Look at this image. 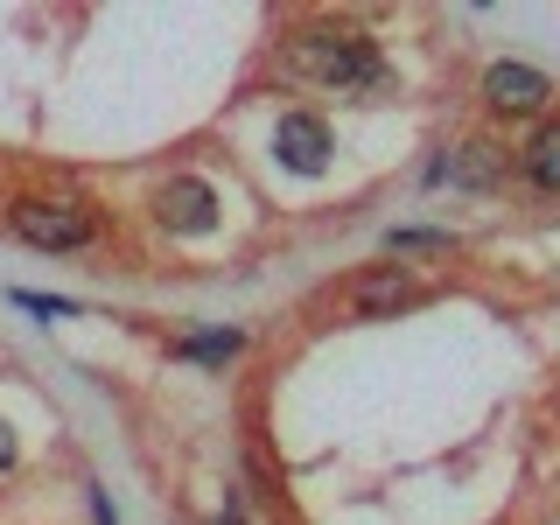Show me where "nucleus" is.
Instances as JSON below:
<instances>
[{"label":"nucleus","mask_w":560,"mask_h":525,"mask_svg":"<svg viewBox=\"0 0 560 525\" xmlns=\"http://www.w3.org/2000/svg\"><path fill=\"white\" fill-rule=\"evenodd\" d=\"M162 224L183 238H197L218 224V197H210V183H197V175H175V183L162 189Z\"/></svg>","instance_id":"39448f33"},{"label":"nucleus","mask_w":560,"mask_h":525,"mask_svg":"<svg viewBox=\"0 0 560 525\" xmlns=\"http://www.w3.org/2000/svg\"><path fill=\"white\" fill-rule=\"evenodd\" d=\"M525 168H533V183H539V189H553V183H560V127H539L533 154H525Z\"/></svg>","instance_id":"6e6552de"},{"label":"nucleus","mask_w":560,"mask_h":525,"mask_svg":"<svg viewBox=\"0 0 560 525\" xmlns=\"http://www.w3.org/2000/svg\"><path fill=\"white\" fill-rule=\"evenodd\" d=\"M413 302H420V280H413V273H399V267H378V273H364V280H358V308H364V315L413 308Z\"/></svg>","instance_id":"0eeeda50"},{"label":"nucleus","mask_w":560,"mask_h":525,"mask_svg":"<svg viewBox=\"0 0 560 525\" xmlns=\"http://www.w3.org/2000/svg\"><path fill=\"white\" fill-rule=\"evenodd\" d=\"M434 183L498 189V183H504V154L490 148V140H469V148H455V154H448V162H434Z\"/></svg>","instance_id":"423d86ee"},{"label":"nucleus","mask_w":560,"mask_h":525,"mask_svg":"<svg viewBox=\"0 0 560 525\" xmlns=\"http://www.w3.org/2000/svg\"><path fill=\"white\" fill-rule=\"evenodd\" d=\"M483 98H490V113H512V119H533V113H547L553 84L539 78L533 63H490V70H483Z\"/></svg>","instance_id":"7ed1b4c3"},{"label":"nucleus","mask_w":560,"mask_h":525,"mask_svg":"<svg viewBox=\"0 0 560 525\" xmlns=\"http://www.w3.org/2000/svg\"><path fill=\"white\" fill-rule=\"evenodd\" d=\"M273 154L288 162L294 175H315L329 162V127L315 113H280V127H273Z\"/></svg>","instance_id":"20e7f679"},{"label":"nucleus","mask_w":560,"mask_h":525,"mask_svg":"<svg viewBox=\"0 0 560 525\" xmlns=\"http://www.w3.org/2000/svg\"><path fill=\"white\" fill-rule=\"evenodd\" d=\"M288 70H302V78L329 84V92H358V98H378L393 92V70H385V57L364 35H294L288 49Z\"/></svg>","instance_id":"f257e3e1"},{"label":"nucleus","mask_w":560,"mask_h":525,"mask_svg":"<svg viewBox=\"0 0 560 525\" xmlns=\"http://www.w3.org/2000/svg\"><path fill=\"white\" fill-rule=\"evenodd\" d=\"M8 232L43 253H78V245H92V210L70 197H22L8 210Z\"/></svg>","instance_id":"f03ea898"},{"label":"nucleus","mask_w":560,"mask_h":525,"mask_svg":"<svg viewBox=\"0 0 560 525\" xmlns=\"http://www.w3.org/2000/svg\"><path fill=\"white\" fill-rule=\"evenodd\" d=\"M183 358L224 364V358H238V337H232V329H210V337H183Z\"/></svg>","instance_id":"1a4fd4ad"},{"label":"nucleus","mask_w":560,"mask_h":525,"mask_svg":"<svg viewBox=\"0 0 560 525\" xmlns=\"http://www.w3.org/2000/svg\"><path fill=\"white\" fill-rule=\"evenodd\" d=\"M393 253H448V232H393Z\"/></svg>","instance_id":"9d476101"},{"label":"nucleus","mask_w":560,"mask_h":525,"mask_svg":"<svg viewBox=\"0 0 560 525\" xmlns=\"http://www.w3.org/2000/svg\"><path fill=\"white\" fill-rule=\"evenodd\" d=\"M14 463V442H8V428H0V469H8Z\"/></svg>","instance_id":"9b49d317"}]
</instances>
